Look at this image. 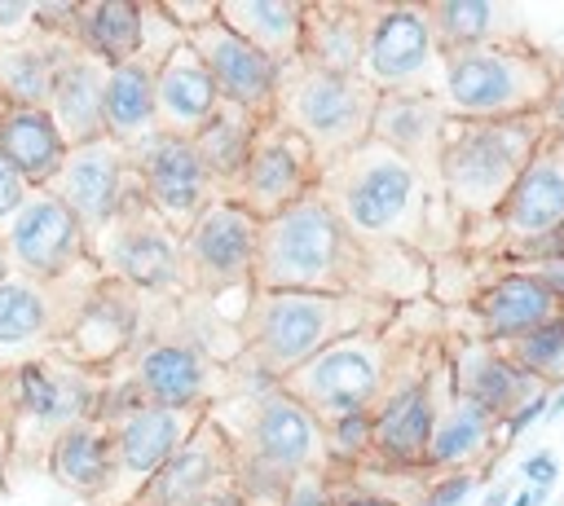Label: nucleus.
Wrapping results in <instances>:
<instances>
[{"label":"nucleus","instance_id":"nucleus-33","mask_svg":"<svg viewBox=\"0 0 564 506\" xmlns=\"http://www.w3.org/2000/svg\"><path fill=\"white\" fill-rule=\"evenodd\" d=\"M216 18L234 35H242L251 48L273 57L278 66L300 57L304 4H291V0H216Z\"/></svg>","mask_w":564,"mask_h":506},{"label":"nucleus","instance_id":"nucleus-26","mask_svg":"<svg viewBox=\"0 0 564 506\" xmlns=\"http://www.w3.org/2000/svg\"><path fill=\"white\" fill-rule=\"evenodd\" d=\"M436 418V392L432 378H410L379 396L370 409V449H379L388 462H419L427 449V431Z\"/></svg>","mask_w":564,"mask_h":506},{"label":"nucleus","instance_id":"nucleus-9","mask_svg":"<svg viewBox=\"0 0 564 506\" xmlns=\"http://www.w3.org/2000/svg\"><path fill=\"white\" fill-rule=\"evenodd\" d=\"M419 198V172L401 154H392L379 141H361L357 150L344 154V176L335 189L330 211L339 216L344 229L366 233V238H388L405 229L410 211Z\"/></svg>","mask_w":564,"mask_h":506},{"label":"nucleus","instance_id":"nucleus-15","mask_svg":"<svg viewBox=\"0 0 564 506\" xmlns=\"http://www.w3.org/2000/svg\"><path fill=\"white\" fill-rule=\"evenodd\" d=\"M110 374H123L145 405H163V409H207L212 396V365L203 348L189 339L159 334L150 326H141L132 352Z\"/></svg>","mask_w":564,"mask_h":506},{"label":"nucleus","instance_id":"nucleus-30","mask_svg":"<svg viewBox=\"0 0 564 506\" xmlns=\"http://www.w3.org/2000/svg\"><path fill=\"white\" fill-rule=\"evenodd\" d=\"M0 154L26 189H44L66 158V141L44 106H0Z\"/></svg>","mask_w":564,"mask_h":506},{"label":"nucleus","instance_id":"nucleus-8","mask_svg":"<svg viewBox=\"0 0 564 506\" xmlns=\"http://www.w3.org/2000/svg\"><path fill=\"white\" fill-rule=\"evenodd\" d=\"M383 343L370 334H339L300 370L278 378V392H286L322 422L344 414H370V405L383 396Z\"/></svg>","mask_w":564,"mask_h":506},{"label":"nucleus","instance_id":"nucleus-52","mask_svg":"<svg viewBox=\"0 0 564 506\" xmlns=\"http://www.w3.org/2000/svg\"><path fill=\"white\" fill-rule=\"evenodd\" d=\"M330 506H392V502H383V497H366V493H357V497H344V502H330Z\"/></svg>","mask_w":564,"mask_h":506},{"label":"nucleus","instance_id":"nucleus-18","mask_svg":"<svg viewBox=\"0 0 564 506\" xmlns=\"http://www.w3.org/2000/svg\"><path fill=\"white\" fill-rule=\"evenodd\" d=\"M313 172H317L313 150L295 132H286L282 123L260 119L256 145H251L247 167H242L238 185L229 189V198L238 207H247L256 220H269L282 207H291V202H300L308 194Z\"/></svg>","mask_w":564,"mask_h":506},{"label":"nucleus","instance_id":"nucleus-57","mask_svg":"<svg viewBox=\"0 0 564 506\" xmlns=\"http://www.w3.org/2000/svg\"><path fill=\"white\" fill-rule=\"evenodd\" d=\"M502 502H507V493H489L485 497V506H502Z\"/></svg>","mask_w":564,"mask_h":506},{"label":"nucleus","instance_id":"nucleus-45","mask_svg":"<svg viewBox=\"0 0 564 506\" xmlns=\"http://www.w3.org/2000/svg\"><path fill=\"white\" fill-rule=\"evenodd\" d=\"M26 194H31V189H26V180H22V176L4 163V154H0V229L13 220V211L26 202Z\"/></svg>","mask_w":564,"mask_h":506},{"label":"nucleus","instance_id":"nucleus-58","mask_svg":"<svg viewBox=\"0 0 564 506\" xmlns=\"http://www.w3.org/2000/svg\"><path fill=\"white\" fill-rule=\"evenodd\" d=\"M128 506H145V502H141V497H137V502H128Z\"/></svg>","mask_w":564,"mask_h":506},{"label":"nucleus","instance_id":"nucleus-34","mask_svg":"<svg viewBox=\"0 0 564 506\" xmlns=\"http://www.w3.org/2000/svg\"><path fill=\"white\" fill-rule=\"evenodd\" d=\"M66 48V35H48L40 26L18 40H0V106H44Z\"/></svg>","mask_w":564,"mask_h":506},{"label":"nucleus","instance_id":"nucleus-49","mask_svg":"<svg viewBox=\"0 0 564 506\" xmlns=\"http://www.w3.org/2000/svg\"><path fill=\"white\" fill-rule=\"evenodd\" d=\"M524 475H529V484H533V488H542V493H546V488H551V480H555V458H551V453H533V458L524 462Z\"/></svg>","mask_w":564,"mask_h":506},{"label":"nucleus","instance_id":"nucleus-7","mask_svg":"<svg viewBox=\"0 0 564 506\" xmlns=\"http://www.w3.org/2000/svg\"><path fill=\"white\" fill-rule=\"evenodd\" d=\"M344 299L322 290H256L247 308V348L256 365L286 378L344 334Z\"/></svg>","mask_w":564,"mask_h":506},{"label":"nucleus","instance_id":"nucleus-10","mask_svg":"<svg viewBox=\"0 0 564 506\" xmlns=\"http://www.w3.org/2000/svg\"><path fill=\"white\" fill-rule=\"evenodd\" d=\"M207 418V409H163V405H132L110 427V484L93 506H128L141 488L159 475V466L185 444V436Z\"/></svg>","mask_w":564,"mask_h":506},{"label":"nucleus","instance_id":"nucleus-36","mask_svg":"<svg viewBox=\"0 0 564 506\" xmlns=\"http://www.w3.org/2000/svg\"><path fill=\"white\" fill-rule=\"evenodd\" d=\"M361 40H366V18L352 4H304V40L300 57L304 66L330 70V75H357L361 70Z\"/></svg>","mask_w":564,"mask_h":506},{"label":"nucleus","instance_id":"nucleus-56","mask_svg":"<svg viewBox=\"0 0 564 506\" xmlns=\"http://www.w3.org/2000/svg\"><path fill=\"white\" fill-rule=\"evenodd\" d=\"M546 414H551V418H560V414H564V387H560V396L551 400V409H546Z\"/></svg>","mask_w":564,"mask_h":506},{"label":"nucleus","instance_id":"nucleus-3","mask_svg":"<svg viewBox=\"0 0 564 506\" xmlns=\"http://www.w3.org/2000/svg\"><path fill=\"white\" fill-rule=\"evenodd\" d=\"M379 92L361 75H330L300 57L278 66L269 119L295 132L313 154H348L366 141Z\"/></svg>","mask_w":564,"mask_h":506},{"label":"nucleus","instance_id":"nucleus-48","mask_svg":"<svg viewBox=\"0 0 564 506\" xmlns=\"http://www.w3.org/2000/svg\"><path fill=\"white\" fill-rule=\"evenodd\" d=\"M546 409H551V396H546V392H533V400H520V405H516V414L507 418V431H502V436L516 440V436H520L529 422H538Z\"/></svg>","mask_w":564,"mask_h":506},{"label":"nucleus","instance_id":"nucleus-6","mask_svg":"<svg viewBox=\"0 0 564 506\" xmlns=\"http://www.w3.org/2000/svg\"><path fill=\"white\" fill-rule=\"evenodd\" d=\"M88 260L101 277L137 290L141 299H176L185 295V264H181V233L167 229L137 194L123 198L110 224L88 233Z\"/></svg>","mask_w":564,"mask_h":506},{"label":"nucleus","instance_id":"nucleus-43","mask_svg":"<svg viewBox=\"0 0 564 506\" xmlns=\"http://www.w3.org/2000/svg\"><path fill=\"white\" fill-rule=\"evenodd\" d=\"M278 506H330L322 475H317V471H300V475H291V480H286V493H282Z\"/></svg>","mask_w":564,"mask_h":506},{"label":"nucleus","instance_id":"nucleus-32","mask_svg":"<svg viewBox=\"0 0 564 506\" xmlns=\"http://www.w3.org/2000/svg\"><path fill=\"white\" fill-rule=\"evenodd\" d=\"M449 374H454V396L480 405L489 418H502V414H511L520 400H529V396H524L529 374H524L507 352H498L494 343H467V348L458 352V361H454Z\"/></svg>","mask_w":564,"mask_h":506},{"label":"nucleus","instance_id":"nucleus-39","mask_svg":"<svg viewBox=\"0 0 564 506\" xmlns=\"http://www.w3.org/2000/svg\"><path fill=\"white\" fill-rule=\"evenodd\" d=\"M427 18H432V35H441L449 48L489 44V35L498 26V9L485 0H445V4L427 9Z\"/></svg>","mask_w":564,"mask_h":506},{"label":"nucleus","instance_id":"nucleus-14","mask_svg":"<svg viewBox=\"0 0 564 506\" xmlns=\"http://www.w3.org/2000/svg\"><path fill=\"white\" fill-rule=\"evenodd\" d=\"M0 238L13 260V273L35 282H57L88 260V233L48 189H31L13 220L0 229Z\"/></svg>","mask_w":564,"mask_h":506},{"label":"nucleus","instance_id":"nucleus-19","mask_svg":"<svg viewBox=\"0 0 564 506\" xmlns=\"http://www.w3.org/2000/svg\"><path fill=\"white\" fill-rule=\"evenodd\" d=\"M185 44L194 48V57L203 62V70L212 75L220 101L256 114V119H269L273 110V92H278V62L264 57L260 48H251L242 35H234L220 18L194 26L185 35Z\"/></svg>","mask_w":564,"mask_h":506},{"label":"nucleus","instance_id":"nucleus-44","mask_svg":"<svg viewBox=\"0 0 564 506\" xmlns=\"http://www.w3.org/2000/svg\"><path fill=\"white\" fill-rule=\"evenodd\" d=\"M35 26V0H0V40H18Z\"/></svg>","mask_w":564,"mask_h":506},{"label":"nucleus","instance_id":"nucleus-37","mask_svg":"<svg viewBox=\"0 0 564 506\" xmlns=\"http://www.w3.org/2000/svg\"><path fill=\"white\" fill-rule=\"evenodd\" d=\"M256 132H260V119H256V114H247V110L220 101V106L212 110V119L189 136V145H194L203 172L212 176L216 194L229 198V189L238 185V176H242V167H247V154H251V145H256Z\"/></svg>","mask_w":564,"mask_h":506},{"label":"nucleus","instance_id":"nucleus-28","mask_svg":"<svg viewBox=\"0 0 564 506\" xmlns=\"http://www.w3.org/2000/svg\"><path fill=\"white\" fill-rule=\"evenodd\" d=\"M476 308H480V321H485V339L489 343H516L529 330H538L551 317H560V304L538 282V273H507V277L489 282L480 290Z\"/></svg>","mask_w":564,"mask_h":506},{"label":"nucleus","instance_id":"nucleus-23","mask_svg":"<svg viewBox=\"0 0 564 506\" xmlns=\"http://www.w3.org/2000/svg\"><path fill=\"white\" fill-rule=\"evenodd\" d=\"M498 220L516 238H546L564 229V136L533 150L524 172L516 176L511 194L498 207Z\"/></svg>","mask_w":564,"mask_h":506},{"label":"nucleus","instance_id":"nucleus-16","mask_svg":"<svg viewBox=\"0 0 564 506\" xmlns=\"http://www.w3.org/2000/svg\"><path fill=\"white\" fill-rule=\"evenodd\" d=\"M436 62V35L427 9L383 4L366 22L361 40V79L375 92H419V79Z\"/></svg>","mask_w":564,"mask_h":506},{"label":"nucleus","instance_id":"nucleus-47","mask_svg":"<svg viewBox=\"0 0 564 506\" xmlns=\"http://www.w3.org/2000/svg\"><path fill=\"white\" fill-rule=\"evenodd\" d=\"M471 484H476V475H467V471L445 475L441 484H432V488L423 493V502H419V506H458V502L471 493Z\"/></svg>","mask_w":564,"mask_h":506},{"label":"nucleus","instance_id":"nucleus-55","mask_svg":"<svg viewBox=\"0 0 564 506\" xmlns=\"http://www.w3.org/2000/svg\"><path fill=\"white\" fill-rule=\"evenodd\" d=\"M13 277V260H9V251H4V238H0V282H9Z\"/></svg>","mask_w":564,"mask_h":506},{"label":"nucleus","instance_id":"nucleus-20","mask_svg":"<svg viewBox=\"0 0 564 506\" xmlns=\"http://www.w3.org/2000/svg\"><path fill=\"white\" fill-rule=\"evenodd\" d=\"M229 484H234V440L207 414L185 436V444L159 466V475L141 488V502L145 506H198Z\"/></svg>","mask_w":564,"mask_h":506},{"label":"nucleus","instance_id":"nucleus-24","mask_svg":"<svg viewBox=\"0 0 564 506\" xmlns=\"http://www.w3.org/2000/svg\"><path fill=\"white\" fill-rule=\"evenodd\" d=\"M106 62L88 57L84 48H66L57 70H53V84H48V97H44V110L57 128V136L66 141V150L75 145H88L101 136V92H106Z\"/></svg>","mask_w":564,"mask_h":506},{"label":"nucleus","instance_id":"nucleus-27","mask_svg":"<svg viewBox=\"0 0 564 506\" xmlns=\"http://www.w3.org/2000/svg\"><path fill=\"white\" fill-rule=\"evenodd\" d=\"M366 141H379L392 154H401L405 163H414V158L441 150V141H445V110L423 88L419 92H379Z\"/></svg>","mask_w":564,"mask_h":506},{"label":"nucleus","instance_id":"nucleus-4","mask_svg":"<svg viewBox=\"0 0 564 506\" xmlns=\"http://www.w3.org/2000/svg\"><path fill=\"white\" fill-rule=\"evenodd\" d=\"M538 145H542V123L533 114L458 123L436 150L454 207L471 216L498 211Z\"/></svg>","mask_w":564,"mask_h":506},{"label":"nucleus","instance_id":"nucleus-46","mask_svg":"<svg viewBox=\"0 0 564 506\" xmlns=\"http://www.w3.org/2000/svg\"><path fill=\"white\" fill-rule=\"evenodd\" d=\"M163 13L189 35L194 26H203V22L216 18V0H198V4H189V0H163Z\"/></svg>","mask_w":564,"mask_h":506},{"label":"nucleus","instance_id":"nucleus-42","mask_svg":"<svg viewBox=\"0 0 564 506\" xmlns=\"http://www.w3.org/2000/svg\"><path fill=\"white\" fill-rule=\"evenodd\" d=\"M322 440L335 458H361L370 449V414L330 418V427H322Z\"/></svg>","mask_w":564,"mask_h":506},{"label":"nucleus","instance_id":"nucleus-21","mask_svg":"<svg viewBox=\"0 0 564 506\" xmlns=\"http://www.w3.org/2000/svg\"><path fill=\"white\" fill-rule=\"evenodd\" d=\"M247 449H234V458L260 462L278 475H300V471H317L326 440H322V422L295 405L286 392H269L264 400H256V414L247 422Z\"/></svg>","mask_w":564,"mask_h":506},{"label":"nucleus","instance_id":"nucleus-11","mask_svg":"<svg viewBox=\"0 0 564 506\" xmlns=\"http://www.w3.org/2000/svg\"><path fill=\"white\" fill-rule=\"evenodd\" d=\"M260 220L234 198H212L194 224L181 233L185 295H225L234 286H251Z\"/></svg>","mask_w":564,"mask_h":506},{"label":"nucleus","instance_id":"nucleus-2","mask_svg":"<svg viewBox=\"0 0 564 506\" xmlns=\"http://www.w3.org/2000/svg\"><path fill=\"white\" fill-rule=\"evenodd\" d=\"M344 242H348V229L339 224L330 202L317 198V194H304L300 202L260 220L251 286L256 290H322V295H335L339 264H344Z\"/></svg>","mask_w":564,"mask_h":506},{"label":"nucleus","instance_id":"nucleus-22","mask_svg":"<svg viewBox=\"0 0 564 506\" xmlns=\"http://www.w3.org/2000/svg\"><path fill=\"white\" fill-rule=\"evenodd\" d=\"M62 330V295L53 282L13 273L0 282V374L53 352Z\"/></svg>","mask_w":564,"mask_h":506},{"label":"nucleus","instance_id":"nucleus-17","mask_svg":"<svg viewBox=\"0 0 564 506\" xmlns=\"http://www.w3.org/2000/svg\"><path fill=\"white\" fill-rule=\"evenodd\" d=\"M132 167H128V150L115 145L110 136H97L88 145L66 150L62 167L53 172V180L44 185L75 220L84 233H97L101 224L115 220V211L123 207V198L132 194Z\"/></svg>","mask_w":564,"mask_h":506},{"label":"nucleus","instance_id":"nucleus-35","mask_svg":"<svg viewBox=\"0 0 564 506\" xmlns=\"http://www.w3.org/2000/svg\"><path fill=\"white\" fill-rule=\"evenodd\" d=\"M70 44L106 66L132 62L141 44V4L137 0H75Z\"/></svg>","mask_w":564,"mask_h":506},{"label":"nucleus","instance_id":"nucleus-25","mask_svg":"<svg viewBox=\"0 0 564 506\" xmlns=\"http://www.w3.org/2000/svg\"><path fill=\"white\" fill-rule=\"evenodd\" d=\"M220 106V92L189 44H176L159 70H154V128L167 136H194L212 110Z\"/></svg>","mask_w":564,"mask_h":506},{"label":"nucleus","instance_id":"nucleus-29","mask_svg":"<svg viewBox=\"0 0 564 506\" xmlns=\"http://www.w3.org/2000/svg\"><path fill=\"white\" fill-rule=\"evenodd\" d=\"M44 475L70 497L93 506L110 484V427L101 418H88L62 431L44 458Z\"/></svg>","mask_w":564,"mask_h":506},{"label":"nucleus","instance_id":"nucleus-38","mask_svg":"<svg viewBox=\"0 0 564 506\" xmlns=\"http://www.w3.org/2000/svg\"><path fill=\"white\" fill-rule=\"evenodd\" d=\"M489 427H494V418L480 405H471L463 396H449L432 418L423 462L427 466H467L476 453L489 449Z\"/></svg>","mask_w":564,"mask_h":506},{"label":"nucleus","instance_id":"nucleus-41","mask_svg":"<svg viewBox=\"0 0 564 506\" xmlns=\"http://www.w3.org/2000/svg\"><path fill=\"white\" fill-rule=\"evenodd\" d=\"M176 44H185V31L163 13V4H141V44H137V62H145L150 70H159V62L176 48Z\"/></svg>","mask_w":564,"mask_h":506},{"label":"nucleus","instance_id":"nucleus-53","mask_svg":"<svg viewBox=\"0 0 564 506\" xmlns=\"http://www.w3.org/2000/svg\"><path fill=\"white\" fill-rule=\"evenodd\" d=\"M542 497H546L542 488H524V493H516V497H511V506H538Z\"/></svg>","mask_w":564,"mask_h":506},{"label":"nucleus","instance_id":"nucleus-51","mask_svg":"<svg viewBox=\"0 0 564 506\" xmlns=\"http://www.w3.org/2000/svg\"><path fill=\"white\" fill-rule=\"evenodd\" d=\"M198 506H247V502H242V497L234 493V484H229V488H220V493H212V497H207V502H198Z\"/></svg>","mask_w":564,"mask_h":506},{"label":"nucleus","instance_id":"nucleus-12","mask_svg":"<svg viewBox=\"0 0 564 506\" xmlns=\"http://www.w3.org/2000/svg\"><path fill=\"white\" fill-rule=\"evenodd\" d=\"M141 326H145V299L110 277H97L66 312L53 352L79 370L110 374L132 352Z\"/></svg>","mask_w":564,"mask_h":506},{"label":"nucleus","instance_id":"nucleus-1","mask_svg":"<svg viewBox=\"0 0 564 506\" xmlns=\"http://www.w3.org/2000/svg\"><path fill=\"white\" fill-rule=\"evenodd\" d=\"M106 374L79 370L57 352L0 374V427L9 436V475L44 471L53 440L97 418Z\"/></svg>","mask_w":564,"mask_h":506},{"label":"nucleus","instance_id":"nucleus-13","mask_svg":"<svg viewBox=\"0 0 564 506\" xmlns=\"http://www.w3.org/2000/svg\"><path fill=\"white\" fill-rule=\"evenodd\" d=\"M128 167H132V180H137V194L141 202L176 233H185L194 224V216L220 198L212 176L203 172L189 136H167V132H154L150 141H141L137 150H128Z\"/></svg>","mask_w":564,"mask_h":506},{"label":"nucleus","instance_id":"nucleus-5","mask_svg":"<svg viewBox=\"0 0 564 506\" xmlns=\"http://www.w3.org/2000/svg\"><path fill=\"white\" fill-rule=\"evenodd\" d=\"M551 92H555V75L529 48L476 44V48H454L445 57V101L467 123L538 114L546 110Z\"/></svg>","mask_w":564,"mask_h":506},{"label":"nucleus","instance_id":"nucleus-31","mask_svg":"<svg viewBox=\"0 0 564 506\" xmlns=\"http://www.w3.org/2000/svg\"><path fill=\"white\" fill-rule=\"evenodd\" d=\"M154 132V70L137 57L110 66L101 92V136H110L123 150H137Z\"/></svg>","mask_w":564,"mask_h":506},{"label":"nucleus","instance_id":"nucleus-50","mask_svg":"<svg viewBox=\"0 0 564 506\" xmlns=\"http://www.w3.org/2000/svg\"><path fill=\"white\" fill-rule=\"evenodd\" d=\"M9 502V436L0 427V506Z\"/></svg>","mask_w":564,"mask_h":506},{"label":"nucleus","instance_id":"nucleus-54","mask_svg":"<svg viewBox=\"0 0 564 506\" xmlns=\"http://www.w3.org/2000/svg\"><path fill=\"white\" fill-rule=\"evenodd\" d=\"M546 110H551V114H555V119L564 123V84H555V92H551V101H546Z\"/></svg>","mask_w":564,"mask_h":506},{"label":"nucleus","instance_id":"nucleus-40","mask_svg":"<svg viewBox=\"0 0 564 506\" xmlns=\"http://www.w3.org/2000/svg\"><path fill=\"white\" fill-rule=\"evenodd\" d=\"M511 361H516L524 374H538V378L564 374V312L551 317L546 326L529 330L524 339H516V343H511Z\"/></svg>","mask_w":564,"mask_h":506}]
</instances>
